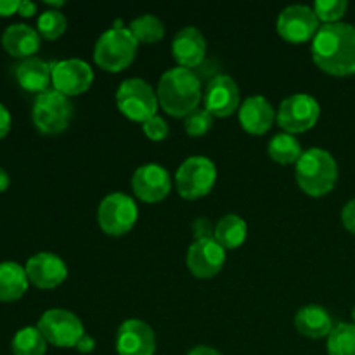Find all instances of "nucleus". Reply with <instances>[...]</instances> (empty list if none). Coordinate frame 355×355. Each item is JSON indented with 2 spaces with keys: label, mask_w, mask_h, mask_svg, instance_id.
<instances>
[{
  "label": "nucleus",
  "mask_w": 355,
  "mask_h": 355,
  "mask_svg": "<svg viewBox=\"0 0 355 355\" xmlns=\"http://www.w3.org/2000/svg\"><path fill=\"white\" fill-rule=\"evenodd\" d=\"M312 59L333 76L355 75V26L331 23L319 28L312 40Z\"/></svg>",
  "instance_id": "1"
},
{
  "label": "nucleus",
  "mask_w": 355,
  "mask_h": 355,
  "mask_svg": "<svg viewBox=\"0 0 355 355\" xmlns=\"http://www.w3.org/2000/svg\"><path fill=\"white\" fill-rule=\"evenodd\" d=\"M158 103L172 116H187L198 110L201 101V82L193 69H168L158 83Z\"/></svg>",
  "instance_id": "2"
},
{
  "label": "nucleus",
  "mask_w": 355,
  "mask_h": 355,
  "mask_svg": "<svg viewBox=\"0 0 355 355\" xmlns=\"http://www.w3.org/2000/svg\"><path fill=\"white\" fill-rule=\"evenodd\" d=\"M297 182L305 194L319 198L333 191L338 180V165L331 153L321 148H311L302 153L295 168Z\"/></svg>",
  "instance_id": "3"
},
{
  "label": "nucleus",
  "mask_w": 355,
  "mask_h": 355,
  "mask_svg": "<svg viewBox=\"0 0 355 355\" xmlns=\"http://www.w3.org/2000/svg\"><path fill=\"white\" fill-rule=\"evenodd\" d=\"M139 42L128 28H111L104 31L94 47V59L103 69L118 73L127 68L137 54Z\"/></svg>",
  "instance_id": "4"
},
{
  "label": "nucleus",
  "mask_w": 355,
  "mask_h": 355,
  "mask_svg": "<svg viewBox=\"0 0 355 355\" xmlns=\"http://www.w3.org/2000/svg\"><path fill=\"white\" fill-rule=\"evenodd\" d=\"M118 110L134 121H148L156 116L158 110V94L142 78H127L116 90Z\"/></svg>",
  "instance_id": "5"
},
{
  "label": "nucleus",
  "mask_w": 355,
  "mask_h": 355,
  "mask_svg": "<svg viewBox=\"0 0 355 355\" xmlns=\"http://www.w3.org/2000/svg\"><path fill=\"white\" fill-rule=\"evenodd\" d=\"M31 116L42 134H61L71 121L73 104L64 94L49 89L37 96Z\"/></svg>",
  "instance_id": "6"
},
{
  "label": "nucleus",
  "mask_w": 355,
  "mask_h": 355,
  "mask_svg": "<svg viewBox=\"0 0 355 355\" xmlns=\"http://www.w3.org/2000/svg\"><path fill=\"white\" fill-rule=\"evenodd\" d=\"M217 180L215 163L207 156H191L179 166L175 175L177 191L186 200L203 198L214 189Z\"/></svg>",
  "instance_id": "7"
},
{
  "label": "nucleus",
  "mask_w": 355,
  "mask_h": 355,
  "mask_svg": "<svg viewBox=\"0 0 355 355\" xmlns=\"http://www.w3.org/2000/svg\"><path fill=\"white\" fill-rule=\"evenodd\" d=\"M139 217L134 198L123 193H111L101 201L97 220L101 229L110 236H123L135 225Z\"/></svg>",
  "instance_id": "8"
},
{
  "label": "nucleus",
  "mask_w": 355,
  "mask_h": 355,
  "mask_svg": "<svg viewBox=\"0 0 355 355\" xmlns=\"http://www.w3.org/2000/svg\"><path fill=\"white\" fill-rule=\"evenodd\" d=\"M37 328L49 343L61 349L76 347L78 340L85 335L82 321L64 309H51L44 312L38 319Z\"/></svg>",
  "instance_id": "9"
},
{
  "label": "nucleus",
  "mask_w": 355,
  "mask_h": 355,
  "mask_svg": "<svg viewBox=\"0 0 355 355\" xmlns=\"http://www.w3.org/2000/svg\"><path fill=\"white\" fill-rule=\"evenodd\" d=\"M321 114V106L309 94H293L281 103L277 123L286 134H300L314 127Z\"/></svg>",
  "instance_id": "10"
},
{
  "label": "nucleus",
  "mask_w": 355,
  "mask_h": 355,
  "mask_svg": "<svg viewBox=\"0 0 355 355\" xmlns=\"http://www.w3.org/2000/svg\"><path fill=\"white\" fill-rule=\"evenodd\" d=\"M319 17L314 9L304 3H293L281 10L277 17V31L291 44H304L314 40L319 31Z\"/></svg>",
  "instance_id": "11"
},
{
  "label": "nucleus",
  "mask_w": 355,
  "mask_h": 355,
  "mask_svg": "<svg viewBox=\"0 0 355 355\" xmlns=\"http://www.w3.org/2000/svg\"><path fill=\"white\" fill-rule=\"evenodd\" d=\"M51 64L54 90L64 94L66 97L83 94L92 85L94 71L89 62L73 58L64 59V61L51 62Z\"/></svg>",
  "instance_id": "12"
},
{
  "label": "nucleus",
  "mask_w": 355,
  "mask_h": 355,
  "mask_svg": "<svg viewBox=\"0 0 355 355\" xmlns=\"http://www.w3.org/2000/svg\"><path fill=\"white\" fill-rule=\"evenodd\" d=\"M132 189L135 196L146 203L165 200L172 189L170 173L158 163H146L132 175Z\"/></svg>",
  "instance_id": "13"
},
{
  "label": "nucleus",
  "mask_w": 355,
  "mask_h": 355,
  "mask_svg": "<svg viewBox=\"0 0 355 355\" xmlns=\"http://www.w3.org/2000/svg\"><path fill=\"white\" fill-rule=\"evenodd\" d=\"M225 263V250L215 238L194 241L187 250V267L198 279H211Z\"/></svg>",
  "instance_id": "14"
},
{
  "label": "nucleus",
  "mask_w": 355,
  "mask_h": 355,
  "mask_svg": "<svg viewBox=\"0 0 355 355\" xmlns=\"http://www.w3.org/2000/svg\"><path fill=\"white\" fill-rule=\"evenodd\" d=\"M116 352L120 355H155L156 336L141 319H128L118 328Z\"/></svg>",
  "instance_id": "15"
},
{
  "label": "nucleus",
  "mask_w": 355,
  "mask_h": 355,
  "mask_svg": "<svg viewBox=\"0 0 355 355\" xmlns=\"http://www.w3.org/2000/svg\"><path fill=\"white\" fill-rule=\"evenodd\" d=\"M26 276L30 283H33L42 290H51L59 286L68 277V267L61 257L49 252H40L30 257L26 262Z\"/></svg>",
  "instance_id": "16"
},
{
  "label": "nucleus",
  "mask_w": 355,
  "mask_h": 355,
  "mask_svg": "<svg viewBox=\"0 0 355 355\" xmlns=\"http://www.w3.org/2000/svg\"><path fill=\"white\" fill-rule=\"evenodd\" d=\"M239 106V89L229 75H217L208 82L205 92V110L214 116H231Z\"/></svg>",
  "instance_id": "17"
},
{
  "label": "nucleus",
  "mask_w": 355,
  "mask_h": 355,
  "mask_svg": "<svg viewBox=\"0 0 355 355\" xmlns=\"http://www.w3.org/2000/svg\"><path fill=\"white\" fill-rule=\"evenodd\" d=\"M173 59L180 68L193 69L205 61L207 40L196 26H186L173 37L172 42Z\"/></svg>",
  "instance_id": "18"
},
{
  "label": "nucleus",
  "mask_w": 355,
  "mask_h": 355,
  "mask_svg": "<svg viewBox=\"0 0 355 355\" xmlns=\"http://www.w3.org/2000/svg\"><path fill=\"white\" fill-rule=\"evenodd\" d=\"M274 120H276V111L263 96L248 97L239 107V123L253 135H262L269 132Z\"/></svg>",
  "instance_id": "19"
},
{
  "label": "nucleus",
  "mask_w": 355,
  "mask_h": 355,
  "mask_svg": "<svg viewBox=\"0 0 355 355\" xmlns=\"http://www.w3.org/2000/svg\"><path fill=\"white\" fill-rule=\"evenodd\" d=\"M40 33L28 24L16 23L6 28L2 35V45L12 58H33L40 49Z\"/></svg>",
  "instance_id": "20"
},
{
  "label": "nucleus",
  "mask_w": 355,
  "mask_h": 355,
  "mask_svg": "<svg viewBox=\"0 0 355 355\" xmlns=\"http://www.w3.org/2000/svg\"><path fill=\"white\" fill-rule=\"evenodd\" d=\"M16 80L28 92H45L52 83V64L40 58L23 59L16 66Z\"/></svg>",
  "instance_id": "21"
},
{
  "label": "nucleus",
  "mask_w": 355,
  "mask_h": 355,
  "mask_svg": "<svg viewBox=\"0 0 355 355\" xmlns=\"http://www.w3.org/2000/svg\"><path fill=\"white\" fill-rule=\"evenodd\" d=\"M295 326L298 333L309 338H324L333 331V319L329 312L321 305H305L295 315Z\"/></svg>",
  "instance_id": "22"
},
{
  "label": "nucleus",
  "mask_w": 355,
  "mask_h": 355,
  "mask_svg": "<svg viewBox=\"0 0 355 355\" xmlns=\"http://www.w3.org/2000/svg\"><path fill=\"white\" fill-rule=\"evenodd\" d=\"M26 269L16 262H0V302L19 300L28 290Z\"/></svg>",
  "instance_id": "23"
},
{
  "label": "nucleus",
  "mask_w": 355,
  "mask_h": 355,
  "mask_svg": "<svg viewBox=\"0 0 355 355\" xmlns=\"http://www.w3.org/2000/svg\"><path fill=\"white\" fill-rule=\"evenodd\" d=\"M248 227L239 215L229 214L222 217L215 225V241L224 250H236L245 243Z\"/></svg>",
  "instance_id": "24"
},
{
  "label": "nucleus",
  "mask_w": 355,
  "mask_h": 355,
  "mask_svg": "<svg viewBox=\"0 0 355 355\" xmlns=\"http://www.w3.org/2000/svg\"><path fill=\"white\" fill-rule=\"evenodd\" d=\"M302 146L295 135L286 134H276L269 142V156L274 162L281 163V165H290V163H297L302 156Z\"/></svg>",
  "instance_id": "25"
},
{
  "label": "nucleus",
  "mask_w": 355,
  "mask_h": 355,
  "mask_svg": "<svg viewBox=\"0 0 355 355\" xmlns=\"http://www.w3.org/2000/svg\"><path fill=\"white\" fill-rule=\"evenodd\" d=\"M10 349L12 355H45L47 340L38 331V328L26 326L14 335Z\"/></svg>",
  "instance_id": "26"
},
{
  "label": "nucleus",
  "mask_w": 355,
  "mask_h": 355,
  "mask_svg": "<svg viewBox=\"0 0 355 355\" xmlns=\"http://www.w3.org/2000/svg\"><path fill=\"white\" fill-rule=\"evenodd\" d=\"M130 33L134 35L135 40L142 42V44H156L165 35V24L162 19L153 14H142V16L135 17L130 23Z\"/></svg>",
  "instance_id": "27"
},
{
  "label": "nucleus",
  "mask_w": 355,
  "mask_h": 355,
  "mask_svg": "<svg viewBox=\"0 0 355 355\" xmlns=\"http://www.w3.org/2000/svg\"><path fill=\"white\" fill-rule=\"evenodd\" d=\"M328 355H355V324L340 322L328 336Z\"/></svg>",
  "instance_id": "28"
},
{
  "label": "nucleus",
  "mask_w": 355,
  "mask_h": 355,
  "mask_svg": "<svg viewBox=\"0 0 355 355\" xmlns=\"http://www.w3.org/2000/svg\"><path fill=\"white\" fill-rule=\"evenodd\" d=\"M38 33L44 38H49V40H55V38L61 37L62 33L68 28V21H66L64 14L61 10H45V12L40 14L37 21Z\"/></svg>",
  "instance_id": "29"
},
{
  "label": "nucleus",
  "mask_w": 355,
  "mask_h": 355,
  "mask_svg": "<svg viewBox=\"0 0 355 355\" xmlns=\"http://www.w3.org/2000/svg\"><path fill=\"white\" fill-rule=\"evenodd\" d=\"M314 12L318 14L319 21H324L326 24L340 23L343 16H345L349 3L345 0H315L314 2Z\"/></svg>",
  "instance_id": "30"
},
{
  "label": "nucleus",
  "mask_w": 355,
  "mask_h": 355,
  "mask_svg": "<svg viewBox=\"0 0 355 355\" xmlns=\"http://www.w3.org/2000/svg\"><path fill=\"white\" fill-rule=\"evenodd\" d=\"M214 125V114L208 113L207 110H194L193 113H189L186 116V121H184V127H186V132L193 137H198V135L207 134L208 130Z\"/></svg>",
  "instance_id": "31"
},
{
  "label": "nucleus",
  "mask_w": 355,
  "mask_h": 355,
  "mask_svg": "<svg viewBox=\"0 0 355 355\" xmlns=\"http://www.w3.org/2000/svg\"><path fill=\"white\" fill-rule=\"evenodd\" d=\"M142 128H144V134L148 135L151 141H163V139H166V135H168L170 132L168 123H166L162 116H158V114L149 118L148 121H144Z\"/></svg>",
  "instance_id": "32"
},
{
  "label": "nucleus",
  "mask_w": 355,
  "mask_h": 355,
  "mask_svg": "<svg viewBox=\"0 0 355 355\" xmlns=\"http://www.w3.org/2000/svg\"><path fill=\"white\" fill-rule=\"evenodd\" d=\"M193 234L196 238V241L200 239H208V238H214L215 234V227L211 225L210 218L207 217H200L193 222Z\"/></svg>",
  "instance_id": "33"
},
{
  "label": "nucleus",
  "mask_w": 355,
  "mask_h": 355,
  "mask_svg": "<svg viewBox=\"0 0 355 355\" xmlns=\"http://www.w3.org/2000/svg\"><path fill=\"white\" fill-rule=\"evenodd\" d=\"M342 222L343 225H345L347 231H350L352 234H355V198L343 207Z\"/></svg>",
  "instance_id": "34"
},
{
  "label": "nucleus",
  "mask_w": 355,
  "mask_h": 355,
  "mask_svg": "<svg viewBox=\"0 0 355 355\" xmlns=\"http://www.w3.org/2000/svg\"><path fill=\"white\" fill-rule=\"evenodd\" d=\"M10 123H12V118H10L9 110L0 103V139H3L9 134Z\"/></svg>",
  "instance_id": "35"
},
{
  "label": "nucleus",
  "mask_w": 355,
  "mask_h": 355,
  "mask_svg": "<svg viewBox=\"0 0 355 355\" xmlns=\"http://www.w3.org/2000/svg\"><path fill=\"white\" fill-rule=\"evenodd\" d=\"M75 349L78 350L80 354H90L94 349H96V340H94L90 335H83L82 338L78 340Z\"/></svg>",
  "instance_id": "36"
},
{
  "label": "nucleus",
  "mask_w": 355,
  "mask_h": 355,
  "mask_svg": "<svg viewBox=\"0 0 355 355\" xmlns=\"http://www.w3.org/2000/svg\"><path fill=\"white\" fill-rule=\"evenodd\" d=\"M19 9L17 0H0V16H12Z\"/></svg>",
  "instance_id": "37"
},
{
  "label": "nucleus",
  "mask_w": 355,
  "mask_h": 355,
  "mask_svg": "<svg viewBox=\"0 0 355 355\" xmlns=\"http://www.w3.org/2000/svg\"><path fill=\"white\" fill-rule=\"evenodd\" d=\"M17 12H19L23 17H31L35 12H37V3L30 2V0H21Z\"/></svg>",
  "instance_id": "38"
},
{
  "label": "nucleus",
  "mask_w": 355,
  "mask_h": 355,
  "mask_svg": "<svg viewBox=\"0 0 355 355\" xmlns=\"http://www.w3.org/2000/svg\"><path fill=\"white\" fill-rule=\"evenodd\" d=\"M187 355H222L218 350L211 349V347H207V345H198L194 347V349H191Z\"/></svg>",
  "instance_id": "39"
},
{
  "label": "nucleus",
  "mask_w": 355,
  "mask_h": 355,
  "mask_svg": "<svg viewBox=\"0 0 355 355\" xmlns=\"http://www.w3.org/2000/svg\"><path fill=\"white\" fill-rule=\"evenodd\" d=\"M9 184H10L9 173H7L6 170L0 166V193H3V191L7 189V187H9Z\"/></svg>",
  "instance_id": "40"
},
{
  "label": "nucleus",
  "mask_w": 355,
  "mask_h": 355,
  "mask_svg": "<svg viewBox=\"0 0 355 355\" xmlns=\"http://www.w3.org/2000/svg\"><path fill=\"white\" fill-rule=\"evenodd\" d=\"M47 6H51V7H54V10H55V7H62L64 6V2H62V0H58V2H52V0H47Z\"/></svg>",
  "instance_id": "41"
},
{
  "label": "nucleus",
  "mask_w": 355,
  "mask_h": 355,
  "mask_svg": "<svg viewBox=\"0 0 355 355\" xmlns=\"http://www.w3.org/2000/svg\"><path fill=\"white\" fill-rule=\"evenodd\" d=\"M352 318H354V324H355V307H354V311H352Z\"/></svg>",
  "instance_id": "42"
}]
</instances>
